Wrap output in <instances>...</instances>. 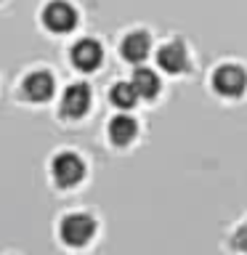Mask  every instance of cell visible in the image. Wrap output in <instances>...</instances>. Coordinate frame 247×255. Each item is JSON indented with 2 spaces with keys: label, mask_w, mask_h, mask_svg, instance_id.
I'll list each match as a JSON object with an SVG mask.
<instances>
[{
  "label": "cell",
  "mask_w": 247,
  "mask_h": 255,
  "mask_svg": "<svg viewBox=\"0 0 247 255\" xmlns=\"http://www.w3.org/2000/svg\"><path fill=\"white\" fill-rule=\"evenodd\" d=\"M213 91L223 99H242L247 91V72L237 64H223L213 72Z\"/></svg>",
  "instance_id": "obj_1"
},
{
  "label": "cell",
  "mask_w": 247,
  "mask_h": 255,
  "mask_svg": "<svg viewBox=\"0 0 247 255\" xmlns=\"http://www.w3.org/2000/svg\"><path fill=\"white\" fill-rule=\"evenodd\" d=\"M51 173H53L56 186L72 189V186H77V183L85 178V162L75 154V151H61V154L53 157Z\"/></svg>",
  "instance_id": "obj_2"
},
{
  "label": "cell",
  "mask_w": 247,
  "mask_h": 255,
  "mask_svg": "<svg viewBox=\"0 0 247 255\" xmlns=\"http://www.w3.org/2000/svg\"><path fill=\"white\" fill-rule=\"evenodd\" d=\"M59 234L69 247H85L96 234V221L85 213H72L61 221Z\"/></svg>",
  "instance_id": "obj_3"
},
{
  "label": "cell",
  "mask_w": 247,
  "mask_h": 255,
  "mask_svg": "<svg viewBox=\"0 0 247 255\" xmlns=\"http://www.w3.org/2000/svg\"><path fill=\"white\" fill-rule=\"evenodd\" d=\"M43 24L56 35H64V32H72L77 27V11L64 0H53V3L45 5L43 11Z\"/></svg>",
  "instance_id": "obj_4"
},
{
  "label": "cell",
  "mask_w": 247,
  "mask_h": 255,
  "mask_svg": "<svg viewBox=\"0 0 247 255\" xmlns=\"http://www.w3.org/2000/svg\"><path fill=\"white\" fill-rule=\"evenodd\" d=\"M91 88L85 83H75L69 85L67 91L61 96V117L67 120H80L88 115V109H91Z\"/></svg>",
  "instance_id": "obj_5"
},
{
  "label": "cell",
  "mask_w": 247,
  "mask_h": 255,
  "mask_svg": "<svg viewBox=\"0 0 247 255\" xmlns=\"http://www.w3.org/2000/svg\"><path fill=\"white\" fill-rule=\"evenodd\" d=\"M69 59L80 72H93V69H99L101 61H104V48H101V43H96V40L83 37L72 45Z\"/></svg>",
  "instance_id": "obj_6"
},
{
  "label": "cell",
  "mask_w": 247,
  "mask_h": 255,
  "mask_svg": "<svg viewBox=\"0 0 247 255\" xmlns=\"http://www.w3.org/2000/svg\"><path fill=\"white\" fill-rule=\"evenodd\" d=\"M157 64L159 69H165L167 75H183L189 69V53H186V45L181 40H173V43L162 45L157 51Z\"/></svg>",
  "instance_id": "obj_7"
},
{
  "label": "cell",
  "mask_w": 247,
  "mask_h": 255,
  "mask_svg": "<svg viewBox=\"0 0 247 255\" xmlns=\"http://www.w3.org/2000/svg\"><path fill=\"white\" fill-rule=\"evenodd\" d=\"M56 91V80L51 72H45V69H40V72H32V75L24 77V83H21V93H24V99H29V101H48L53 96Z\"/></svg>",
  "instance_id": "obj_8"
},
{
  "label": "cell",
  "mask_w": 247,
  "mask_h": 255,
  "mask_svg": "<svg viewBox=\"0 0 247 255\" xmlns=\"http://www.w3.org/2000/svg\"><path fill=\"white\" fill-rule=\"evenodd\" d=\"M149 51H151V37L141 29L125 35L123 43H120V53H123V59L130 61V64H141L149 56Z\"/></svg>",
  "instance_id": "obj_9"
},
{
  "label": "cell",
  "mask_w": 247,
  "mask_h": 255,
  "mask_svg": "<svg viewBox=\"0 0 247 255\" xmlns=\"http://www.w3.org/2000/svg\"><path fill=\"white\" fill-rule=\"evenodd\" d=\"M109 141L115 143V146H127V143L135 141V135H138V123L130 117V115H117L109 120Z\"/></svg>",
  "instance_id": "obj_10"
},
{
  "label": "cell",
  "mask_w": 247,
  "mask_h": 255,
  "mask_svg": "<svg viewBox=\"0 0 247 255\" xmlns=\"http://www.w3.org/2000/svg\"><path fill=\"white\" fill-rule=\"evenodd\" d=\"M130 83L135 88V93H138V99H157L159 96V88H162V83H159V77H157V72L154 69H146V67H138L133 72V77H130Z\"/></svg>",
  "instance_id": "obj_11"
},
{
  "label": "cell",
  "mask_w": 247,
  "mask_h": 255,
  "mask_svg": "<svg viewBox=\"0 0 247 255\" xmlns=\"http://www.w3.org/2000/svg\"><path fill=\"white\" fill-rule=\"evenodd\" d=\"M109 101L115 104L117 109L127 112L138 104V93H135L133 83H117V85H112V91H109Z\"/></svg>",
  "instance_id": "obj_12"
},
{
  "label": "cell",
  "mask_w": 247,
  "mask_h": 255,
  "mask_svg": "<svg viewBox=\"0 0 247 255\" xmlns=\"http://www.w3.org/2000/svg\"><path fill=\"white\" fill-rule=\"evenodd\" d=\"M231 247L247 255V223H245V226H239V229L234 231V237H231Z\"/></svg>",
  "instance_id": "obj_13"
}]
</instances>
